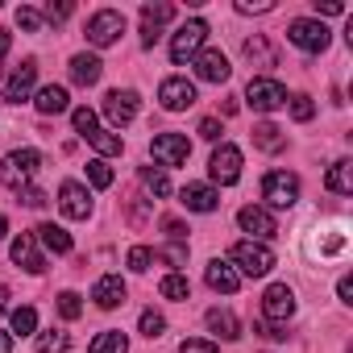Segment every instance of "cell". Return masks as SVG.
<instances>
[{
    "label": "cell",
    "mask_w": 353,
    "mask_h": 353,
    "mask_svg": "<svg viewBox=\"0 0 353 353\" xmlns=\"http://www.w3.org/2000/svg\"><path fill=\"white\" fill-rule=\"evenodd\" d=\"M204 279H208V287H212V291H225V295H233V291L241 287V274H237L225 258H212V262H208V270H204Z\"/></svg>",
    "instance_id": "44dd1931"
},
{
    "label": "cell",
    "mask_w": 353,
    "mask_h": 353,
    "mask_svg": "<svg viewBox=\"0 0 353 353\" xmlns=\"http://www.w3.org/2000/svg\"><path fill=\"white\" fill-rule=\"evenodd\" d=\"M245 100H250V108H254V112H274V108H283V104H287V88H283L279 79L258 75V79H250Z\"/></svg>",
    "instance_id": "52a82bcc"
},
{
    "label": "cell",
    "mask_w": 353,
    "mask_h": 353,
    "mask_svg": "<svg viewBox=\"0 0 353 353\" xmlns=\"http://www.w3.org/2000/svg\"><path fill=\"white\" fill-rule=\"evenodd\" d=\"M104 117H108L112 125H129V121L137 117V92H133V88H112V92L104 96Z\"/></svg>",
    "instance_id": "5bb4252c"
},
{
    "label": "cell",
    "mask_w": 353,
    "mask_h": 353,
    "mask_svg": "<svg viewBox=\"0 0 353 353\" xmlns=\"http://www.w3.org/2000/svg\"><path fill=\"white\" fill-rule=\"evenodd\" d=\"M83 141H88V145H96V150H100L104 158L121 154V137H117V133H108V129H100V125H96L92 133H83Z\"/></svg>",
    "instance_id": "f546056e"
},
{
    "label": "cell",
    "mask_w": 353,
    "mask_h": 353,
    "mask_svg": "<svg viewBox=\"0 0 353 353\" xmlns=\"http://www.w3.org/2000/svg\"><path fill=\"white\" fill-rule=\"evenodd\" d=\"M179 204H183L188 212H216V208H221V196H216L208 183H188V188L179 192Z\"/></svg>",
    "instance_id": "d6986e66"
},
{
    "label": "cell",
    "mask_w": 353,
    "mask_h": 353,
    "mask_svg": "<svg viewBox=\"0 0 353 353\" xmlns=\"http://www.w3.org/2000/svg\"><path fill=\"white\" fill-rule=\"evenodd\" d=\"M229 258L241 266V274H250V279H262V274H270V266H274V250L270 245H262V241H237L233 250H229Z\"/></svg>",
    "instance_id": "277c9868"
},
{
    "label": "cell",
    "mask_w": 353,
    "mask_h": 353,
    "mask_svg": "<svg viewBox=\"0 0 353 353\" xmlns=\"http://www.w3.org/2000/svg\"><path fill=\"white\" fill-rule=\"evenodd\" d=\"M324 183H328V192H336V196H353V162H349V158L332 162L328 174H324Z\"/></svg>",
    "instance_id": "d4e9b609"
},
{
    "label": "cell",
    "mask_w": 353,
    "mask_h": 353,
    "mask_svg": "<svg viewBox=\"0 0 353 353\" xmlns=\"http://www.w3.org/2000/svg\"><path fill=\"white\" fill-rule=\"evenodd\" d=\"M204 38H208V26H204L200 17L183 21L179 30H174V38H170V63H174V67H183L188 59H196L200 46H204Z\"/></svg>",
    "instance_id": "3957f363"
},
{
    "label": "cell",
    "mask_w": 353,
    "mask_h": 353,
    "mask_svg": "<svg viewBox=\"0 0 353 353\" xmlns=\"http://www.w3.org/2000/svg\"><path fill=\"white\" fill-rule=\"evenodd\" d=\"M21 204H26V208H46V192L26 188V192H21Z\"/></svg>",
    "instance_id": "f6af8a7d"
},
{
    "label": "cell",
    "mask_w": 353,
    "mask_h": 353,
    "mask_svg": "<svg viewBox=\"0 0 353 353\" xmlns=\"http://www.w3.org/2000/svg\"><path fill=\"white\" fill-rule=\"evenodd\" d=\"M262 200L270 208H291L299 200V174L295 170H270L262 179Z\"/></svg>",
    "instance_id": "5b68a950"
},
{
    "label": "cell",
    "mask_w": 353,
    "mask_h": 353,
    "mask_svg": "<svg viewBox=\"0 0 353 353\" xmlns=\"http://www.w3.org/2000/svg\"><path fill=\"white\" fill-rule=\"evenodd\" d=\"M34 237H38L50 254H71V233H67L63 225H54V221L38 225V229H34Z\"/></svg>",
    "instance_id": "cb8c5ba5"
},
{
    "label": "cell",
    "mask_w": 353,
    "mask_h": 353,
    "mask_svg": "<svg viewBox=\"0 0 353 353\" xmlns=\"http://www.w3.org/2000/svg\"><path fill=\"white\" fill-rule=\"evenodd\" d=\"M92 353H129V341H125V332L108 328V332H100L92 341Z\"/></svg>",
    "instance_id": "4dcf8cb0"
},
{
    "label": "cell",
    "mask_w": 353,
    "mask_h": 353,
    "mask_svg": "<svg viewBox=\"0 0 353 353\" xmlns=\"http://www.w3.org/2000/svg\"><path fill=\"white\" fill-rule=\"evenodd\" d=\"M158 100H162V108H166V112H183V108H192V104H196V83H192V79H183V75H170V79H162Z\"/></svg>",
    "instance_id": "8fae6325"
},
{
    "label": "cell",
    "mask_w": 353,
    "mask_h": 353,
    "mask_svg": "<svg viewBox=\"0 0 353 353\" xmlns=\"http://www.w3.org/2000/svg\"><path fill=\"white\" fill-rule=\"evenodd\" d=\"M262 312H266V320H274V328L287 324V320L295 316V291H291L287 283L266 287V295H262Z\"/></svg>",
    "instance_id": "7c38bea8"
},
{
    "label": "cell",
    "mask_w": 353,
    "mask_h": 353,
    "mask_svg": "<svg viewBox=\"0 0 353 353\" xmlns=\"http://www.w3.org/2000/svg\"><path fill=\"white\" fill-rule=\"evenodd\" d=\"M0 353H13V336L9 332H0Z\"/></svg>",
    "instance_id": "816d5d0a"
},
{
    "label": "cell",
    "mask_w": 353,
    "mask_h": 353,
    "mask_svg": "<svg viewBox=\"0 0 353 353\" xmlns=\"http://www.w3.org/2000/svg\"><path fill=\"white\" fill-rule=\"evenodd\" d=\"M150 262H154V250H150V245H133V250H129V270L145 274V270H150Z\"/></svg>",
    "instance_id": "ab89813d"
},
{
    "label": "cell",
    "mask_w": 353,
    "mask_h": 353,
    "mask_svg": "<svg viewBox=\"0 0 353 353\" xmlns=\"http://www.w3.org/2000/svg\"><path fill=\"white\" fill-rule=\"evenodd\" d=\"M316 13H324V17H336V13H345V5H341V0H316Z\"/></svg>",
    "instance_id": "c3c4849f"
},
{
    "label": "cell",
    "mask_w": 353,
    "mask_h": 353,
    "mask_svg": "<svg viewBox=\"0 0 353 353\" xmlns=\"http://www.w3.org/2000/svg\"><path fill=\"white\" fill-rule=\"evenodd\" d=\"M121 34H125V13H117V9H100L88 21V42L92 46H112Z\"/></svg>",
    "instance_id": "30bf717a"
},
{
    "label": "cell",
    "mask_w": 353,
    "mask_h": 353,
    "mask_svg": "<svg viewBox=\"0 0 353 353\" xmlns=\"http://www.w3.org/2000/svg\"><path fill=\"white\" fill-rule=\"evenodd\" d=\"M254 145H258V150H266V154L283 150V129H279V125H270V121L254 125Z\"/></svg>",
    "instance_id": "f1b7e54d"
},
{
    "label": "cell",
    "mask_w": 353,
    "mask_h": 353,
    "mask_svg": "<svg viewBox=\"0 0 353 353\" xmlns=\"http://www.w3.org/2000/svg\"><path fill=\"white\" fill-rule=\"evenodd\" d=\"M245 59H250L254 67H279V50H274L262 34H254V38L245 42Z\"/></svg>",
    "instance_id": "4316f807"
},
{
    "label": "cell",
    "mask_w": 353,
    "mask_h": 353,
    "mask_svg": "<svg viewBox=\"0 0 353 353\" xmlns=\"http://www.w3.org/2000/svg\"><path fill=\"white\" fill-rule=\"evenodd\" d=\"M141 183L154 192V196H170V179L162 166H141Z\"/></svg>",
    "instance_id": "1f68e13d"
},
{
    "label": "cell",
    "mask_w": 353,
    "mask_h": 353,
    "mask_svg": "<svg viewBox=\"0 0 353 353\" xmlns=\"http://www.w3.org/2000/svg\"><path fill=\"white\" fill-rule=\"evenodd\" d=\"M67 349H71V336L63 328H50L38 336V353H67Z\"/></svg>",
    "instance_id": "d6a6232c"
},
{
    "label": "cell",
    "mask_w": 353,
    "mask_h": 353,
    "mask_svg": "<svg viewBox=\"0 0 353 353\" xmlns=\"http://www.w3.org/2000/svg\"><path fill=\"white\" fill-rule=\"evenodd\" d=\"M307 254L312 262H341L349 254V225L345 221H332V225H320L312 237H307Z\"/></svg>",
    "instance_id": "6da1fadb"
},
{
    "label": "cell",
    "mask_w": 353,
    "mask_h": 353,
    "mask_svg": "<svg viewBox=\"0 0 353 353\" xmlns=\"http://www.w3.org/2000/svg\"><path fill=\"white\" fill-rule=\"evenodd\" d=\"M59 316H63V320H79V316H83V303H79L75 291H63V295H59Z\"/></svg>",
    "instance_id": "74e56055"
},
{
    "label": "cell",
    "mask_w": 353,
    "mask_h": 353,
    "mask_svg": "<svg viewBox=\"0 0 353 353\" xmlns=\"http://www.w3.org/2000/svg\"><path fill=\"white\" fill-rule=\"evenodd\" d=\"M38 328V312L34 307H13V332L17 336H30Z\"/></svg>",
    "instance_id": "d590c367"
},
{
    "label": "cell",
    "mask_w": 353,
    "mask_h": 353,
    "mask_svg": "<svg viewBox=\"0 0 353 353\" xmlns=\"http://www.w3.org/2000/svg\"><path fill=\"white\" fill-rule=\"evenodd\" d=\"M162 229H166V237H170V241H188V229H183L179 221H170V216H166V221H162Z\"/></svg>",
    "instance_id": "7dc6e473"
},
{
    "label": "cell",
    "mask_w": 353,
    "mask_h": 353,
    "mask_svg": "<svg viewBox=\"0 0 353 353\" xmlns=\"http://www.w3.org/2000/svg\"><path fill=\"white\" fill-rule=\"evenodd\" d=\"M17 26L30 30V34H38V30H42V13H38V9H17Z\"/></svg>",
    "instance_id": "b9f144b4"
},
{
    "label": "cell",
    "mask_w": 353,
    "mask_h": 353,
    "mask_svg": "<svg viewBox=\"0 0 353 353\" xmlns=\"http://www.w3.org/2000/svg\"><path fill=\"white\" fill-rule=\"evenodd\" d=\"M208 170H212V179H216L221 188L237 183V179H241V150H237V145H229V141H221V145L212 150Z\"/></svg>",
    "instance_id": "9c48e42d"
},
{
    "label": "cell",
    "mask_w": 353,
    "mask_h": 353,
    "mask_svg": "<svg viewBox=\"0 0 353 353\" xmlns=\"http://www.w3.org/2000/svg\"><path fill=\"white\" fill-rule=\"evenodd\" d=\"M162 332H166V316L154 312V307H145V312H141V336L154 341V336H162Z\"/></svg>",
    "instance_id": "8d00e7d4"
},
{
    "label": "cell",
    "mask_w": 353,
    "mask_h": 353,
    "mask_svg": "<svg viewBox=\"0 0 353 353\" xmlns=\"http://www.w3.org/2000/svg\"><path fill=\"white\" fill-rule=\"evenodd\" d=\"M179 353H216V345L212 341H183Z\"/></svg>",
    "instance_id": "bcb514c9"
},
{
    "label": "cell",
    "mask_w": 353,
    "mask_h": 353,
    "mask_svg": "<svg viewBox=\"0 0 353 353\" xmlns=\"http://www.w3.org/2000/svg\"><path fill=\"white\" fill-rule=\"evenodd\" d=\"M150 154L162 162V170H166V166H183V162L192 158V141H188L183 133H158V137L150 141Z\"/></svg>",
    "instance_id": "ba28073f"
},
{
    "label": "cell",
    "mask_w": 353,
    "mask_h": 353,
    "mask_svg": "<svg viewBox=\"0 0 353 353\" xmlns=\"http://www.w3.org/2000/svg\"><path fill=\"white\" fill-rule=\"evenodd\" d=\"M0 237H5V216H0Z\"/></svg>",
    "instance_id": "db71d44e"
},
{
    "label": "cell",
    "mask_w": 353,
    "mask_h": 353,
    "mask_svg": "<svg viewBox=\"0 0 353 353\" xmlns=\"http://www.w3.org/2000/svg\"><path fill=\"white\" fill-rule=\"evenodd\" d=\"M5 307H9V287L0 283V312H5Z\"/></svg>",
    "instance_id": "f5cc1de1"
},
{
    "label": "cell",
    "mask_w": 353,
    "mask_h": 353,
    "mask_svg": "<svg viewBox=\"0 0 353 353\" xmlns=\"http://www.w3.org/2000/svg\"><path fill=\"white\" fill-rule=\"evenodd\" d=\"M59 208H63V216H71V221H88V216H92V196H88V188H83V183H63V188H59Z\"/></svg>",
    "instance_id": "9a60e30c"
},
{
    "label": "cell",
    "mask_w": 353,
    "mask_h": 353,
    "mask_svg": "<svg viewBox=\"0 0 353 353\" xmlns=\"http://www.w3.org/2000/svg\"><path fill=\"white\" fill-rule=\"evenodd\" d=\"M100 75H104V63H100L96 54H75V59H71V79H75L79 88L100 83Z\"/></svg>",
    "instance_id": "603a6c76"
},
{
    "label": "cell",
    "mask_w": 353,
    "mask_h": 353,
    "mask_svg": "<svg viewBox=\"0 0 353 353\" xmlns=\"http://www.w3.org/2000/svg\"><path fill=\"white\" fill-rule=\"evenodd\" d=\"M38 112L42 117H59V112H67V104H71V96H67V88H59V83H50V88H42L38 92Z\"/></svg>",
    "instance_id": "484cf974"
},
{
    "label": "cell",
    "mask_w": 353,
    "mask_h": 353,
    "mask_svg": "<svg viewBox=\"0 0 353 353\" xmlns=\"http://www.w3.org/2000/svg\"><path fill=\"white\" fill-rule=\"evenodd\" d=\"M287 42L299 46V50H307V54H320V50H328V26L312 21V17H295L287 26Z\"/></svg>",
    "instance_id": "8992f818"
},
{
    "label": "cell",
    "mask_w": 353,
    "mask_h": 353,
    "mask_svg": "<svg viewBox=\"0 0 353 353\" xmlns=\"http://www.w3.org/2000/svg\"><path fill=\"white\" fill-rule=\"evenodd\" d=\"M88 183L92 188H112V166L104 158H92L88 162Z\"/></svg>",
    "instance_id": "e575fe53"
},
{
    "label": "cell",
    "mask_w": 353,
    "mask_h": 353,
    "mask_svg": "<svg viewBox=\"0 0 353 353\" xmlns=\"http://www.w3.org/2000/svg\"><path fill=\"white\" fill-rule=\"evenodd\" d=\"M9 254H13V262H17V266H26L30 274H42V270H46V258L38 254V237H34V233L13 237V250H9Z\"/></svg>",
    "instance_id": "e0dca14e"
},
{
    "label": "cell",
    "mask_w": 353,
    "mask_h": 353,
    "mask_svg": "<svg viewBox=\"0 0 353 353\" xmlns=\"http://www.w3.org/2000/svg\"><path fill=\"white\" fill-rule=\"evenodd\" d=\"M237 225H241L245 233H254V237H262V241L279 233V225H274V216H270L266 208H258V204H250V208H241V212H237Z\"/></svg>",
    "instance_id": "ffe728a7"
},
{
    "label": "cell",
    "mask_w": 353,
    "mask_h": 353,
    "mask_svg": "<svg viewBox=\"0 0 353 353\" xmlns=\"http://www.w3.org/2000/svg\"><path fill=\"white\" fill-rule=\"evenodd\" d=\"M291 117H295L299 125H303V121H312V117H316V104H312V96H303V92H299V96H291Z\"/></svg>",
    "instance_id": "f35d334b"
},
{
    "label": "cell",
    "mask_w": 353,
    "mask_h": 353,
    "mask_svg": "<svg viewBox=\"0 0 353 353\" xmlns=\"http://www.w3.org/2000/svg\"><path fill=\"white\" fill-rule=\"evenodd\" d=\"M229 71H233V67H229V59H225L221 50H200V54H196V75H200L204 83H225Z\"/></svg>",
    "instance_id": "ac0fdd59"
},
{
    "label": "cell",
    "mask_w": 353,
    "mask_h": 353,
    "mask_svg": "<svg viewBox=\"0 0 353 353\" xmlns=\"http://www.w3.org/2000/svg\"><path fill=\"white\" fill-rule=\"evenodd\" d=\"M158 291H162L166 299H188V295H192V283H188L183 274H166V279L158 283Z\"/></svg>",
    "instance_id": "836d02e7"
},
{
    "label": "cell",
    "mask_w": 353,
    "mask_h": 353,
    "mask_svg": "<svg viewBox=\"0 0 353 353\" xmlns=\"http://www.w3.org/2000/svg\"><path fill=\"white\" fill-rule=\"evenodd\" d=\"M34 79H38V63L34 59H26L13 75H9V83H5V100L9 104H21V100H30V92H34Z\"/></svg>",
    "instance_id": "2e32d148"
},
{
    "label": "cell",
    "mask_w": 353,
    "mask_h": 353,
    "mask_svg": "<svg viewBox=\"0 0 353 353\" xmlns=\"http://www.w3.org/2000/svg\"><path fill=\"white\" fill-rule=\"evenodd\" d=\"M196 133H200V137H208V141H216V137H221V121H216V117H204Z\"/></svg>",
    "instance_id": "ee69618b"
},
{
    "label": "cell",
    "mask_w": 353,
    "mask_h": 353,
    "mask_svg": "<svg viewBox=\"0 0 353 353\" xmlns=\"http://www.w3.org/2000/svg\"><path fill=\"white\" fill-rule=\"evenodd\" d=\"M208 328H212L221 341H237V336H241L237 316H233V312H225V307H212V312H208Z\"/></svg>",
    "instance_id": "83f0119b"
},
{
    "label": "cell",
    "mask_w": 353,
    "mask_h": 353,
    "mask_svg": "<svg viewBox=\"0 0 353 353\" xmlns=\"http://www.w3.org/2000/svg\"><path fill=\"white\" fill-rule=\"evenodd\" d=\"M71 121H75V133H79V137L96 129V112H92V108H75V112H71Z\"/></svg>",
    "instance_id": "60d3db41"
},
{
    "label": "cell",
    "mask_w": 353,
    "mask_h": 353,
    "mask_svg": "<svg viewBox=\"0 0 353 353\" xmlns=\"http://www.w3.org/2000/svg\"><path fill=\"white\" fill-rule=\"evenodd\" d=\"M336 295H341V303H353V279H349V274H341V283H336Z\"/></svg>",
    "instance_id": "681fc988"
},
{
    "label": "cell",
    "mask_w": 353,
    "mask_h": 353,
    "mask_svg": "<svg viewBox=\"0 0 353 353\" xmlns=\"http://www.w3.org/2000/svg\"><path fill=\"white\" fill-rule=\"evenodd\" d=\"M274 5H270V0H258V5H250V0H241V5H237V13H270Z\"/></svg>",
    "instance_id": "f907efd6"
},
{
    "label": "cell",
    "mask_w": 353,
    "mask_h": 353,
    "mask_svg": "<svg viewBox=\"0 0 353 353\" xmlns=\"http://www.w3.org/2000/svg\"><path fill=\"white\" fill-rule=\"evenodd\" d=\"M71 17V5H67V0H63V5H46L42 9V21H67Z\"/></svg>",
    "instance_id": "7bdbcfd3"
},
{
    "label": "cell",
    "mask_w": 353,
    "mask_h": 353,
    "mask_svg": "<svg viewBox=\"0 0 353 353\" xmlns=\"http://www.w3.org/2000/svg\"><path fill=\"white\" fill-rule=\"evenodd\" d=\"M92 299H96L104 312L121 307V303H125V283H121V274H104V279L92 287Z\"/></svg>",
    "instance_id": "7402d4cb"
},
{
    "label": "cell",
    "mask_w": 353,
    "mask_h": 353,
    "mask_svg": "<svg viewBox=\"0 0 353 353\" xmlns=\"http://www.w3.org/2000/svg\"><path fill=\"white\" fill-rule=\"evenodd\" d=\"M170 17H174V5H166V0H158V5H141V46L145 50L162 38V26Z\"/></svg>",
    "instance_id": "4fadbf2b"
},
{
    "label": "cell",
    "mask_w": 353,
    "mask_h": 353,
    "mask_svg": "<svg viewBox=\"0 0 353 353\" xmlns=\"http://www.w3.org/2000/svg\"><path fill=\"white\" fill-rule=\"evenodd\" d=\"M38 166H42V154L38 150H13L5 162H0V183H5L9 192H26L30 179L38 174Z\"/></svg>",
    "instance_id": "7a4b0ae2"
}]
</instances>
